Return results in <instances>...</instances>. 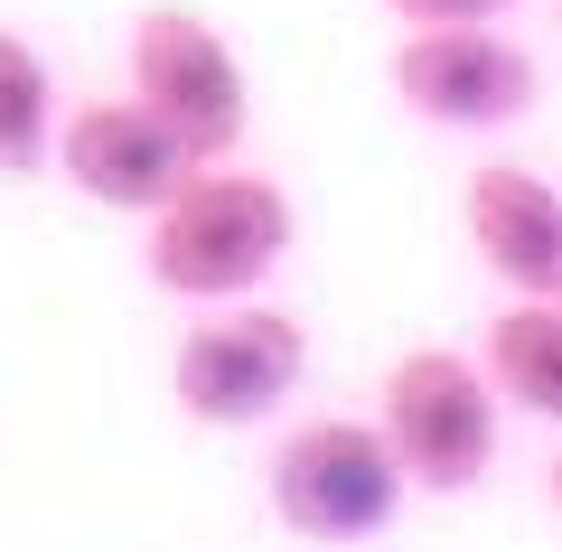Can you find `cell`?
Masks as SVG:
<instances>
[{
  "label": "cell",
  "instance_id": "cell-10",
  "mask_svg": "<svg viewBox=\"0 0 562 552\" xmlns=\"http://www.w3.org/2000/svg\"><path fill=\"white\" fill-rule=\"evenodd\" d=\"M47 159H57V76L20 29H0V178H38Z\"/></svg>",
  "mask_w": 562,
  "mask_h": 552
},
{
  "label": "cell",
  "instance_id": "cell-5",
  "mask_svg": "<svg viewBox=\"0 0 562 552\" xmlns=\"http://www.w3.org/2000/svg\"><path fill=\"white\" fill-rule=\"evenodd\" d=\"M122 66H132V94L150 103V113H160L169 132L206 159V169L235 159L244 122H254V85H244V57L216 38V20H198V10H179V0H160V10H140V20H132Z\"/></svg>",
  "mask_w": 562,
  "mask_h": 552
},
{
  "label": "cell",
  "instance_id": "cell-4",
  "mask_svg": "<svg viewBox=\"0 0 562 552\" xmlns=\"http://www.w3.org/2000/svg\"><path fill=\"white\" fill-rule=\"evenodd\" d=\"M301 375H310V328L291 309H272V300H225L169 356V394L206 431H254V421H272L281 403L301 394Z\"/></svg>",
  "mask_w": 562,
  "mask_h": 552
},
{
  "label": "cell",
  "instance_id": "cell-6",
  "mask_svg": "<svg viewBox=\"0 0 562 552\" xmlns=\"http://www.w3.org/2000/svg\"><path fill=\"white\" fill-rule=\"evenodd\" d=\"M384 76H394L403 113L441 122V132H506L543 94L535 57L516 38H497V29H403Z\"/></svg>",
  "mask_w": 562,
  "mask_h": 552
},
{
  "label": "cell",
  "instance_id": "cell-2",
  "mask_svg": "<svg viewBox=\"0 0 562 552\" xmlns=\"http://www.w3.org/2000/svg\"><path fill=\"white\" fill-rule=\"evenodd\" d=\"M272 515L301 543H375L384 525L403 515L413 477H403L384 421H357V413H319L272 450Z\"/></svg>",
  "mask_w": 562,
  "mask_h": 552
},
{
  "label": "cell",
  "instance_id": "cell-11",
  "mask_svg": "<svg viewBox=\"0 0 562 552\" xmlns=\"http://www.w3.org/2000/svg\"><path fill=\"white\" fill-rule=\"evenodd\" d=\"M403 29H487L497 10H516V0H384Z\"/></svg>",
  "mask_w": 562,
  "mask_h": 552
},
{
  "label": "cell",
  "instance_id": "cell-3",
  "mask_svg": "<svg viewBox=\"0 0 562 552\" xmlns=\"http://www.w3.org/2000/svg\"><path fill=\"white\" fill-rule=\"evenodd\" d=\"M497 384H487L479 356L460 347H403L394 365H384V440H394L403 477L431 496H469L487 469H497Z\"/></svg>",
  "mask_w": 562,
  "mask_h": 552
},
{
  "label": "cell",
  "instance_id": "cell-1",
  "mask_svg": "<svg viewBox=\"0 0 562 552\" xmlns=\"http://www.w3.org/2000/svg\"><path fill=\"white\" fill-rule=\"evenodd\" d=\"M291 254V198L254 169H198L179 198L150 216V244H140V272L160 281L169 300H198V309H225V300H254L262 281Z\"/></svg>",
  "mask_w": 562,
  "mask_h": 552
},
{
  "label": "cell",
  "instance_id": "cell-8",
  "mask_svg": "<svg viewBox=\"0 0 562 552\" xmlns=\"http://www.w3.org/2000/svg\"><path fill=\"white\" fill-rule=\"evenodd\" d=\"M460 225L506 300H562V188L553 178L516 169V159H487V169H469Z\"/></svg>",
  "mask_w": 562,
  "mask_h": 552
},
{
  "label": "cell",
  "instance_id": "cell-12",
  "mask_svg": "<svg viewBox=\"0 0 562 552\" xmlns=\"http://www.w3.org/2000/svg\"><path fill=\"white\" fill-rule=\"evenodd\" d=\"M543 487H553V515H562V459H553V477H543Z\"/></svg>",
  "mask_w": 562,
  "mask_h": 552
},
{
  "label": "cell",
  "instance_id": "cell-9",
  "mask_svg": "<svg viewBox=\"0 0 562 552\" xmlns=\"http://www.w3.org/2000/svg\"><path fill=\"white\" fill-rule=\"evenodd\" d=\"M479 365L497 384V403H516L535 421H562V300H506L487 318Z\"/></svg>",
  "mask_w": 562,
  "mask_h": 552
},
{
  "label": "cell",
  "instance_id": "cell-7",
  "mask_svg": "<svg viewBox=\"0 0 562 552\" xmlns=\"http://www.w3.org/2000/svg\"><path fill=\"white\" fill-rule=\"evenodd\" d=\"M57 169H66L76 198L113 206V216H160L206 159L140 94H103V103H76V113L57 122Z\"/></svg>",
  "mask_w": 562,
  "mask_h": 552
}]
</instances>
